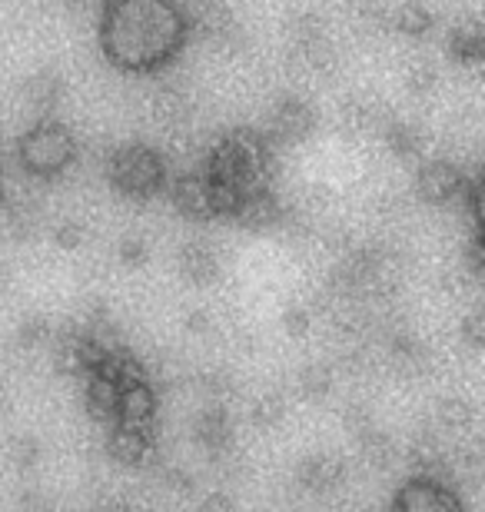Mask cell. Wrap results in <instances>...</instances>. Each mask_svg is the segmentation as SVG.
Segmentation results:
<instances>
[{"label":"cell","mask_w":485,"mask_h":512,"mask_svg":"<svg viewBox=\"0 0 485 512\" xmlns=\"http://www.w3.org/2000/svg\"><path fill=\"white\" fill-rule=\"evenodd\" d=\"M190 20L177 0H107L100 17V47L113 67L150 74L183 50Z\"/></svg>","instance_id":"obj_1"},{"label":"cell","mask_w":485,"mask_h":512,"mask_svg":"<svg viewBox=\"0 0 485 512\" xmlns=\"http://www.w3.org/2000/svg\"><path fill=\"white\" fill-rule=\"evenodd\" d=\"M270 173H273V147L270 140L253 130L226 133L210 153V177L230 180L246 193L266 187Z\"/></svg>","instance_id":"obj_2"},{"label":"cell","mask_w":485,"mask_h":512,"mask_svg":"<svg viewBox=\"0 0 485 512\" xmlns=\"http://www.w3.org/2000/svg\"><path fill=\"white\" fill-rule=\"evenodd\" d=\"M77 157V140L60 124L30 127L17 143V160L30 177H57Z\"/></svg>","instance_id":"obj_3"},{"label":"cell","mask_w":485,"mask_h":512,"mask_svg":"<svg viewBox=\"0 0 485 512\" xmlns=\"http://www.w3.org/2000/svg\"><path fill=\"white\" fill-rule=\"evenodd\" d=\"M107 177L113 183V190H120L123 197L150 200L153 193L163 187V180H167V163L150 147L133 143V147H123L113 153L107 163Z\"/></svg>","instance_id":"obj_4"},{"label":"cell","mask_w":485,"mask_h":512,"mask_svg":"<svg viewBox=\"0 0 485 512\" xmlns=\"http://www.w3.org/2000/svg\"><path fill=\"white\" fill-rule=\"evenodd\" d=\"M396 509L406 512H462L466 503L452 493V486L442 483L439 476H419L412 479L409 486H402L396 499H392Z\"/></svg>","instance_id":"obj_5"},{"label":"cell","mask_w":485,"mask_h":512,"mask_svg":"<svg viewBox=\"0 0 485 512\" xmlns=\"http://www.w3.org/2000/svg\"><path fill=\"white\" fill-rule=\"evenodd\" d=\"M462 190H466V183H462L459 167H452L446 160L426 163L416 177V193L426 203H432V207H446V203L456 200Z\"/></svg>","instance_id":"obj_6"},{"label":"cell","mask_w":485,"mask_h":512,"mask_svg":"<svg viewBox=\"0 0 485 512\" xmlns=\"http://www.w3.org/2000/svg\"><path fill=\"white\" fill-rule=\"evenodd\" d=\"M153 429L150 426H127V423H113L110 439H107V453L110 459H117L120 466H143L153 453Z\"/></svg>","instance_id":"obj_7"},{"label":"cell","mask_w":485,"mask_h":512,"mask_svg":"<svg viewBox=\"0 0 485 512\" xmlns=\"http://www.w3.org/2000/svg\"><path fill=\"white\" fill-rule=\"evenodd\" d=\"M316 127V117L299 97H283L270 114V133L283 143H299L306 140Z\"/></svg>","instance_id":"obj_8"},{"label":"cell","mask_w":485,"mask_h":512,"mask_svg":"<svg viewBox=\"0 0 485 512\" xmlns=\"http://www.w3.org/2000/svg\"><path fill=\"white\" fill-rule=\"evenodd\" d=\"M173 207H177L187 220H210L216 217L213 213V190H210V177H180L170 187Z\"/></svg>","instance_id":"obj_9"},{"label":"cell","mask_w":485,"mask_h":512,"mask_svg":"<svg viewBox=\"0 0 485 512\" xmlns=\"http://www.w3.org/2000/svg\"><path fill=\"white\" fill-rule=\"evenodd\" d=\"M346 479V463L339 456H306L296 466V483L306 493H333L343 486Z\"/></svg>","instance_id":"obj_10"},{"label":"cell","mask_w":485,"mask_h":512,"mask_svg":"<svg viewBox=\"0 0 485 512\" xmlns=\"http://www.w3.org/2000/svg\"><path fill=\"white\" fill-rule=\"evenodd\" d=\"M230 419H226V409L220 403L206 406L200 416L193 419V443L203 446L210 456H223L230 449Z\"/></svg>","instance_id":"obj_11"},{"label":"cell","mask_w":485,"mask_h":512,"mask_svg":"<svg viewBox=\"0 0 485 512\" xmlns=\"http://www.w3.org/2000/svg\"><path fill=\"white\" fill-rule=\"evenodd\" d=\"M87 416L94 423H117L120 419V383H113L110 376L90 373L87 376V393H84Z\"/></svg>","instance_id":"obj_12"},{"label":"cell","mask_w":485,"mask_h":512,"mask_svg":"<svg viewBox=\"0 0 485 512\" xmlns=\"http://www.w3.org/2000/svg\"><path fill=\"white\" fill-rule=\"evenodd\" d=\"M187 20H190V34H200L213 44L223 30L233 27V14L223 0H187Z\"/></svg>","instance_id":"obj_13"},{"label":"cell","mask_w":485,"mask_h":512,"mask_svg":"<svg viewBox=\"0 0 485 512\" xmlns=\"http://www.w3.org/2000/svg\"><path fill=\"white\" fill-rule=\"evenodd\" d=\"M177 263H180L183 280L193 286H210L216 283V276H220V260H216V253L206 247V243H183L177 253Z\"/></svg>","instance_id":"obj_14"},{"label":"cell","mask_w":485,"mask_h":512,"mask_svg":"<svg viewBox=\"0 0 485 512\" xmlns=\"http://www.w3.org/2000/svg\"><path fill=\"white\" fill-rule=\"evenodd\" d=\"M280 220V203L270 193V187H256L243 197L240 210H236V223L246 230H266Z\"/></svg>","instance_id":"obj_15"},{"label":"cell","mask_w":485,"mask_h":512,"mask_svg":"<svg viewBox=\"0 0 485 512\" xmlns=\"http://www.w3.org/2000/svg\"><path fill=\"white\" fill-rule=\"evenodd\" d=\"M157 416V396L147 383H133L120 389V419L127 426H153Z\"/></svg>","instance_id":"obj_16"},{"label":"cell","mask_w":485,"mask_h":512,"mask_svg":"<svg viewBox=\"0 0 485 512\" xmlns=\"http://www.w3.org/2000/svg\"><path fill=\"white\" fill-rule=\"evenodd\" d=\"M449 54L459 64H485V24L462 20L449 30Z\"/></svg>","instance_id":"obj_17"},{"label":"cell","mask_w":485,"mask_h":512,"mask_svg":"<svg viewBox=\"0 0 485 512\" xmlns=\"http://www.w3.org/2000/svg\"><path fill=\"white\" fill-rule=\"evenodd\" d=\"M150 110H153V117L160 120V124H167V127H183L190 120L193 114V104H190V97L183 94L180 87H157L153 90V97H150Z\"/></svg>","instance_id":"obj_18"},{"label":"cell","mask_w":485,"mask_h":512,"mask_svg":"<svg viewBox=\"0 0 485 512\" xmlns=\"http://www.w3.org/2000/svg\"><path fill=\"white\" fill-rule=\"evenodd\" d=\"M24 97L27 104L40 110V114H47V110H54L60 104V97H64V77L57 74V70H37L34 77H27L24 84Z\"/></svg>","instance_id":"obj_19"},{"label":"cell","mask_w":485,"mask_h":512,"mask_svg":"<svg viewBox=\"0 0 485 512\" xmlns=\"http://www.w3.org/2000/svg\"><path fill=\"white\" fill-rule=\"evenodd\" d=\"M409 466L416 469L419 476H446L449 473V456L442 453V446L436 439L419 436L409 449Z\"/></svg>","instance_id":"obj_20"},{"label":"cell","mask_w":485,"mask_h":512,"mask_svg":"<svg viewBox=\"0 0 485 512\" xmlns=\"http://www.w3.org/2000/svg\"><path fill=\"white\" fill-rule=\"evenodd\" d=\"M359 456H363V463L369 469L383 473V469L396 463V443H392V436H386L383 429H373V433L359 439Z\"/></svg>","instance_id":"obj_21"},{"label":"cell","mask_w":485,"mask_h":512,"mask_svg":"<svg viewBox=\"0 0 485 512\" xmlns=\"http://www.w3.org/2000/svg\"><path fill=\"white\" fill-rule=\"evenodd\" d=\"M432 24H436V17L429 14V7L416 4V0H409V4H399L392 10V27L399 30V34L406 37H426Z\"/></svg>","instance_id":"obj_22"},{"label":"cell","mask_w":485,"mask_h":512,"mask_svg":"<svg viewBox=\"0 0 485 512\" xmlns=\"http://www.w3.org/2000/svg\"><path fill=\"white\" fill-rule=\"evenodd\" d=\"M299 393H303L306 399H313V403H319V399H326L329 393H333L336 386V373L329 363H309L303 366V373H299Z\"/></svg>","instance_id":"obj_23"},{"label":"cell","mask_w":485,"mask_h":512,"mask_svg":"<svg viewBox=\"0 0 485 512\" xmlns=\"http://www.w3.org/2000/svg\"><path fill=\"white\" fill-rule=\"evenodd\" d=\"M293 50L299 54V60H303V67L313 70V74H333L336 64H339L336 50H333V44H329L326 37L309 40V44H296Z\"/></svg>","instance_id":"obj_24"},{"label":"cell","mask_w":485,"mask_h":512,"mask_svg":"<svg viewBox=\"0 0 485 512\" xmlns=\"http://www.w3.org/2000/svg\"><path fill=\"white\" fill-rule=\"evenodd\" d=\"M386 143H389V150L396 153L399 160H416L422 153V147H426L422 133L416 127H409V124H389Z\"/></svg>","instance_id":"obj_25"},{"label":"cell","mask_w":485,"mask_h":512,"mask_svg":"<svg viewBox=\"0 0 485 512\" xmlns=\"http://www.w3.org/2000/svg\"><path fill=\"white\" fill-rule=\"evenodd\" d=\"M283 416H286V399L280 393H263L253 399L250 419L256 429H276L283 423Z\"/></svg>","instance_id":"obj_26"},{"label":"cell","mask_w":485,"mask_h":512,"mask_svg":"<svg viewBox=\"0 0 485 512\" xmlns=\"http://www.w3.org/2000/svg\"><path fill=\"white\" fill-rule=\"evenodd\" d=\"M206 177H210V173H206ZM210 190H213V213L216 217H236L246 190L236 187V183H230V180H220V177H210Z\"/></svg>","instance_id":"obj_27"},{"label":"cell","mask_w":485,"mask_h":512,"mask_svg":"<svg viewBox=\"0 0 485 512\" xmlns=\"http://www.w3.org/2000/svg\"><path fill=\"white\" fill-rule=\"evenodd\" d=\"M436 419L442 429H452V433H462V429L472 426V419H476V413H472V406L466 403V399H442L439 409H436Z\"/></svg>","instance_id":"obj_28"},{"label":"cell","mask_w":485,"mask_h":512,"mask_svg":"<svg viewBox=\"0 0 485 512\" xmlns=\"http://www.w3.org/2000/svg\"><path fill=\"white\" fill-rule=\"evenodd\" d=\"M406 87H409V94H416V97L432 94V90L439 87V70L432 67L429 60H412L406 70Z\"/></svg>","instance_id":"obj_29"},{"label":"cell","mask_w":485,"mask_h":512,"mask_svg":"<svg viewBox=\"0 0 485 512\" xmlns=\"http://www.w3.org/2000/svg\"><path fill=\"white\" fill-rule=\"evenodd\" d=\"M286 30H290V40L293 47L296 44H309V40H319L326 37V24L319 14H309V10H303V14H296L290 24H286Z\"/></svg>","instance_id":"obj_30"},{"label":"cell","mask_w":485,"mask_h":512,"mask_svg":"<svg viewBox=\"0 0 485 512\" xmlns=\"http://www.w3.org/2000/svg\"><path fill=\"white\" fill-rule=\"evenodd\" d=\"M40 456H44V446H40V439L34 433H24L10 443V459H14L17 469H34L40 463Z\"/></svg>","instance_id":"obj_31"},{"label":"cell","mask_w":485,"mask_h":512,"mask_svg":"<svg viewBox=\"0 0 485 512\" xmlns=\"http://www.w3.org/2000/svg\"><path fill=\"white\" fill-rule=\"evenodd\" d=\"M50 320L47 316H27L24 323L17 326V343L24 346V350H37V346H44L50 340Z\"/></svg>","instance_id":"obj_32"},{"label":"cell","mask_w":485,"mask_h":512,"mask_svg":"<svg viewBox=\"0 0 485 512\" xmlns=\"http://www.w3.org/2000/svg\"><path fill=\"white\" fill-rule=\"evenodd\" d=\"M117 260H120V266H127V270H140V266L150 260L147 240L137 237V233L123 237V240H120V247H117Z\"/></svg>","instance_id":"obj_33"},{"label":"cell","mask_w":485,"mask_h":512,"mask_svg":"<svg viewBox=\"0 0 485 512\" xmlns=\"http://www.w3.org/2000/svg\"><path fill=\"white\" fill-rule=\"evenodd\" d=\"M343 423H346V429L349 433H353L356 439H363L366 433H373L376 429V423H373V413H369V409L363 406V403H353L343 413Z\"/></svg>","instance_id":"obj_34"},{"label":"cell","mask_w":485,"mask_h":512,"mask_svg":"<svg viewBox=\"0 0 485 512\" xmlns=\"http://www.w3.org/2000/svg\"><path fill=\"white\" fill-rule=\"evenodd\" d=\"M280 323H283L286 336H306V333H309V326H313V316H309L306 306L293 303V306H286V310H283Z\"/></svg>","instance_id":"obj_35"},{"label":"cell","mask_w":485,"mask_h":512,"mask_svg":"<svg viewBox=\"0 0 485 512\" xmlns=\"http://www.w3.org/2000/svg\"><path fill=\"white\" fill-rule=\"evenodd\" d=\"M373 107L366 104V100H349V104H343V124L349 130H366V127H373Z\"/></svg>","instance_id":"obj_36"},{"label":"cell","mask_w":485,"mask_h":512,"mask_svg":"<svg viewBox=\"0 0 485 512\" xmlns=\"http://www.w3.org/2000/svg\"><path fill=\"white\" fill-rule=\"evenodd\" d=\"M462 340H466L472 350H485V310L469 313L462 320Z\"/></svg>","instance_id":"obj_37"},{"label":"cell","mask_w":485,"mask_h":512,"mask_svg":"<svg viewBox=\"0 0 485 512\" xmlns=\"http://www.w3.org/2000/svg\"><path fill=\"white\" fill-rule=\"evenodd\" d=\"M200 389H203L206 399L220 403L223 396L233 393V383H230V376H226V373H206V376H200Z\"/></svg>","instance_id":"obj_38"},{"label":"cell","mask_w":485,"mask_h":512,"mask_svg":"<svg viewBox=\"0 0 485 512\" xmlns=\"http://www.w3.org/2000/svg\"><path fill=\"white\" fill-rule=\"evenodd\" d=\"M84 227L80 223H74V220H67V223H60V227L54 230V243L60 250H77L80 243H84Z\"/></svg>","instance_id":"obj_39"},{"label":"cell","mask_w":485,"mask_h":512,"mask_svg":"<svg viewBox=\"0 0 485 512\" xmlns=\"http://www.w3.org/2000/svg\"><path fill=\"white\" fill-rule=\"evenodd\" d=\"M210 313L206 310H190V313H183V330H187L190 336H203V333H210Z\"/></svg>","instance_id":"obj_40"},{"label":"cell","mask_w":485,"mask_h":512,"mask_svg":"<svg viewBox=\"0 0 485 512\" xmlns=\"http://www.w3.org/2000/svg\"><path fill=\"white\" fill-rule=\"evenodd\" d=\"M163 486H167L170 493H190L193 476L187 473V469H167V473H163Z\"/></svg>","instance_id":"obj_41"},{"label":"cell","mask_w":485,"mask_h":512,"mask_svg":"<svg viewBox=\"0 0 485 512\" xmlns=\"http://www.w3.org/2000/svg\"><path fill=\"white\" fill-rule=\"evenodd\" d=\"M472 273L485 283V227H479V237L472 243Z\"/></svg>","instance_id":"obj_42"},{"label":"cell","mask_w":485,"mask_h":512,"mask_svg":"<svg viewBox=\"0 0 485 512\" xmlns=\"http://www.w3.org/2000/svg\"><path fill=\"white\" fill-rule=\"evenodd\" d=\"M472 210L479 217V227H485V170L479 173L476 187H472Z\"/></svg>","instance_id":"obj_43"},{"label":"cell","mask_w":485,"mask_h":512,"mask_svg":"<svg viewBox=\"0 0 485 512\" xmlns=\"http://www.w3.org/2000/svg\"><path fill=\"white\" fill-rule=\"evenodd\" d=\"M203 509H233V499L223 496V493H213L203 499Z\"/></svg>","instance_id":"obj_44"},{"label":"cell","mask_w":485,"mask_h":512,"mask_svg":"<svg viewBox=\"0 0 485 512\" xmlns=\"http://www.w3.org/2000/svg\"><path fill=\"white\" fill-rule=\"evenodd\" d=\"M349 4H359V0H349Z\"/></svg>","instance_id":"obj_45"}]
</instances>
